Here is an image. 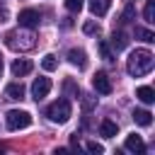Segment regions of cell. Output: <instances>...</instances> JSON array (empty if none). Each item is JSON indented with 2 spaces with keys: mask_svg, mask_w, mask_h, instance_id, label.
I'll use <instances>...</instances> for the list:
<instances>
[{
  "mask_svg": "<svg viewBox=\"0 0 155 155\" xmlns=\"http://www.w3.org/2000/svg\"><path fill=\"white\" fill-rule=\"evenodd\" d=\"M5 124H7V128H10V131L27 128V126L31 124V114H29V111H24V109H12V111H7Z\"/></svg>",
  "mask_w": 155,
  "mask_h": 155,
  "instance_id": "obj_4",
  "label": "cell"
},
{
  "mask_svg": "<svg viewBox=\"0 0 155 155\" xmlns=\"http://www.w3.org/2000/svg\"><path fill=\"white\" fill-rule=\"evenodd\" d=\"M97 48H99V53H102V58H104V61H111V58H114V53H111V48H109V44H107V41H99V44H97Z\"/></svg>",
  "mask_w": 155,
  "mask_h": 155,
  "instance_id": "obj_20",
  "label": "cell"
},
{
  "mask_svg": "<svg viewBox=\"0 0 155 155\" xmlns=\"http://www.w3.org/2000/svg\"><path fill=\"white\" fill-rule=\"evenodd\" d=\"M111 46H114V51H124L128 46V36L124 31H114L111 34Z\"/></svg>",
  "mask_w": 155,
  "mask_h": 155,
  "instance_id": "obj_16",
  "label": "cell"
},
{
  "mask_svg": "<svg viewBox=\"0 0 155 155\" xmlns=\"http://www.w3.org/2000/svg\"><path fill=\"white\" fill-rule=\"evenodd\" d=\"M0 75H2V58H0Z\"/></svg>",
  "mask_w": 155,
  "mask_h": 155,
  "instance_id": "obj_25",
  "label": "cell"
},
{
  "mask_svg": "<svg viewBox=\"0 0 155 155\" xmlns=\"http://www.w3.org/2000/svg\"><path fill=\"white\" fill-rule=\"evenodd\" d=\"M31 61H27V58H17L15 63H12V75L15 78H24V75H29L31 73Z\"/></svg>",
  "mask_w": 155,
  "mask_h": 155,
  "instance_id": "obj_9",
  "label": "cell"
},
{
  "mask_svg": "<svg viewBox=\"0 0 155 155\" xmlns=\"http://www.w3.org/2000/svg\"><path fill=\"white\" fill-rule=\"evenodd\" d=\"M82 5H85V0H65V7H68L70 12H80Z\"/></svg>",
  "mask_w": 155,
  "mask_h": 155,
  "instance_id": "obj_21",
  "label": "cell"
},
{
  "mask_svg": "<svg viewBox=\"0 0 155 155\" xmlns=\"http://www.w3.org/2000/svg\"><path fill=\"white\" fill-rule=\"evenodd\" d=\"M39 22H41V17H39L36 10H22V12H19V27H24V29H36Z\"/></svg>",
  "mask_w": 155,
  "mask_h": 155,
  "instance_id": "obj_6",
  "label": "cell"
},
{
  "mask_svg": "<svg viewBox=\"0 0 155 155\" xmlns=\"http://www.w3.org/2000/svg\"><path fill=\"white\" fill-rule=\"evenodd\" d=\"M133 15H136V10H133V5H126V10H124V15H121V22H124V24H128V22L133 19Z\"/></svg>",
  "mask_w": 155,
  "mask_h": 155,
  "instance_id": "obj_22",
  "label": "cell"
},
{
  "mask_svg": "<svg viewBox=\"0 0 155 155\" xmlns=\"http://www.w3.org/2000/svg\"><path fill=\"white\" fill-rule=\"evenodd\" d=\"M85 148H87V150H90V153H97V155H99V153H104V148H102V145H99V143H94V140H90V143H87V145H85Z\"/></svg>",
  "mask_w": 155,
  "mask_h": 155,
  "instance_id": "obj_24",
  "label": "cell"
},
{
  "mask_svg": "<svg viewBox=\"0 0 155 155\" xmlns=\"http://www.w3.org/2000/svg\"><path fill=\"white\" fill-rule=\"evenodd\" d=\"M68 61H70L73 65H78L80 70L87 68V53H85L82 48H70V51H68Z\"/></svg>",
  "mask_w": 155,
  "mask_h": 155,
  "instance_id": "obj_8",
  "label": "cell"
},
{
  "mask_svg": "<svg viewBox=\"0 0 155 155\" xmlns=\"http://www.w3.org/2000/svg\"><path fill=\"white\" fill-rule=\"evenodd\" d=\"M124 148H126V150H131V153H143V150H145V143H143V138H140V136L131 133V136H126Z\"/></svg>",
  "mask_w": 155,
  "mask_h": 155,
  "instance_id": "obj_10",
  "label": "cell"
},
{
  "mask_svg": "<svg viewBox=\"0 0 155 155\" xmlns=\"http://www.w3.org/2000/svg\"><path fill=\"white\" fill-rule=\"evenodd\" d=\"M99 133H102L104 138H114V136L119 133V126H116L111 119H104V121L99 124Z\"/></svg>",
  "mask_w": 155,
  "mask_h": 155,
  "instance_id": "obj_14",
  "label": "cell"
},
{
  "mask_svg": "<svg viewBox=\"0 0 155 155\" xmlns=\"http://www.w3.org/2000/svg\"><path fill=\"white\" fill-rule=\"evenodd\" d=\"M48 92H51V80H48V78H36V80L31 82V97H34L36 102L44 99Z\"/></svg>",
  "mask_w": 155,
  "mask_h": 155,
  "instance_id": "obj_5",
  "label": "cell"
},
{
  "mask_svg": "<svg viewBox=\"0 0 155 155\" xmlns=\"http://www.w3.org/2000/svg\"><path fill=\"white\" fill-rule=\"evenodd\" d=\"M136 97H138L143 104H153V102H155V90L148 87V85H143V87L136 90Z\"/></svg>",
  "mask_w": 155,
  "mask_h": 155,
  "instance_id": "obj_13",
  "label": "cell"
},
{
  "mask_svg": "<svg viewBox=\"0 0 155 155\" xmlns=\"http://www.w3.org/2000/svg\"><path fill=\"white\" fill-rule=\"evenodd\" d=\"M153 65H155V56H153L148 48H136V51L128 56V61H126V70H128L131 78H143V75H148V73L153 70Z\"/></svg>",
  "mask_w": 155,
  "mask_h": 155,
  "instance_id": "obj_1",
  "label": "cell"
},
{
  "mask_svg": "<svg viewBox=\"0 0 155 155\" xmlns=\"http://www.w3.org/2000/svg\"><path fill=\"white\" fill-rule=\"evenodd\" d=\"M109 7H111V0H90V10L97 17H104L109 12Z\"/></svg>",
  "mask_w": 155,
  "mask_h": 155,
  "instance_id": "obj_12",
  "label": "cell"
},
{
  "mask_svg": "<svg viewBox=\"0 0 155 155\" xmlns=\"http://www.w3.org/2000/svg\"><path fill=\"white\" fill-rule=\"evenodd\" d=\"M41 68H44V70H48V73H51V70H56V68H58L56 56H53V53H46V56H44V61H41Z\"/></svg>",
  "mask_w": 155,
  "mask_h": 155,
  "instance_id": "obj_19",
  "label": "cell"
},
{
  "mask_svg": "<svg viewBox=\"0 0 155 155\" xmlns=\"http://www.w3.org/2000/svg\"><path fill=\"white\" fill-rule=\"evenodd\" d=\"M46 116L53 121V124H65L70 116H73V107L68 99H56L53 104L46 107Z\"/></svg>",
  "mask_w": 155,
  "mask_h": 155,
  "instance_id": "obj_3",
  "label": "cell"
},
{
  "mask_svg": "<svg viewBox=\"0 0 155 155\" xmlns=\"http://www.w3.org/2000/svg\"><path fill=\"white\" fill-rule=\"evenodd\" d=\"M133 121H136L138 126H150V124H153V114H150L148 109H136V111H133Z\"/></svg>",
  "mask_w": 155,
  "mask_h": 155,
  "instance_id": "obj_15",
  "label": "cell"
},
{
  "mask_svg": "<svg viewBox=\"0 0 155 155\" xmlns=\"http://www.w3.org/2000/svg\"><path fill=\"white\" fill-rule=\"evenodd\" d=\"M82 31L85 34H99V24L97 22H85L82 24Z\"/></svg>",
  "mask_w": 155,
  "mask_h": 155,
  "instance_id": "obj_23",
  "label": "cell"
},
{
  "mask_svg": "<svg viewBox=\"0 0 155 155\" xmlns=\"http://www.w3.org/2000/svg\"><path fill=\"white\" fill-rule=\"evenodd\" d=\"M5 97L7 99H24V85L22 82H12V85H7L5 87Z\"/></svg>",
  "mask_w": 155,
  "mask_h": 155,
  "instance_id": "obj_11",
  "label": "cell"
},
{
  "mask_svg": "<svg viewBox=\"0 0 155 155\" xmlns=\"http://www.w3.org/2000/svg\"><path fill=\"white\" fill-rule=\"evenodd\" d=\"M5 44L12 51H29V48H34L36 41H34L31 31H7L5 34Z\"/></svg>",
  "mask_w": 155,
  "mask_h": 155,
  "instance_id": "obj_2",
  "label": "cell"
},
{
  "mask_svg": "<svg viewBox=\"0 0 155 155\" xmlns=\"http://www.w3.org/2000/svg\"><path fill=\"white\" fill-rule=\"evenodd\" d=\"M143 17H145V22H148V24H153V22H155V0H148V2H145Z\"/></svg>",
  "mask_w": 155,
  "mask_h": 155,
  "instance_id": "obj_17",
  "label": "cell"
},
{
  "mask_svg": "<svg viewBox=\"0 0 155 155\" xmlns=\"http://www.w3.org/2000/svg\"><path fill=\"white\" fill-rule=\"evenodd\" d=\"M92 87H94L99 94H109V92H111V80H109V75H107V73H97V75L92 78Z\"/></svg>",
  "mask_w": 155,
  "mask_h": 155,
  "instance_id": "obj_7",
  "label": "cell"
},
{
  "mask_svg": "<svg viewBox=\"0 0 155 155\" xmlns=\"http://www.w3.org/2000/svg\"><path fill=\"white\" fill-rule=\"evenodd\" d=\"M136 36L143 39L145 44H153V41H155V34H153L150 29H145V27H136Z\"/></svg>",
  "mask_w": 155,
  "mask_h": 155,
  "instance_id": "obj_18",
  "label": "cell"
}]
</instances>
